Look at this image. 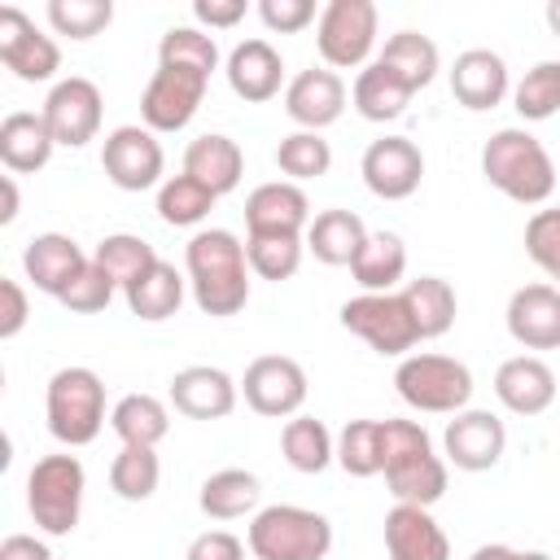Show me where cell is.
<instances>
[{
  "instance_id": "cell-14",
  "label": "cell",
  "mask_w": 560,
  "mask_h": 560,
  "mask_svg": "<svg viewBox=\"0 0 560 560\" xmlns=\"http://www.w3.org/2000/svg\"><path fill=\"white\" fill-rule=\"evenodd\" d=\"M359 175H363V184H368L372 197H381V201H407L420 188V179H424V153L407 136H381V140H372L363 149Z\"/></svg>"
},
{
  "instance_id": "cell-10",
  "label": "cell",
  "mask_w": 560,
  "mask_h": 560,
  "mask_svg": "<svg viewBox=\"0 0 560 560\" xmlns=\"http://www.w3.org/2000/svg\"><path fill=\"white\" fill-rule=\"evenodd\" d=\"M101 171L109 175L114 188L122 192H144V188H162V171H166V153L158 131L140 127V122H122L105 136L101 144Z\"/></svg>"
},
{
  "instance_id": "cell-27",
  "label": "cell",
  "mask_w": 560,
  "mask_h": 560,
  "mask_svg": "<svg viewBox=\"0 0 560 560\" xmlns=\"http://www.w3.org/2000/svg\"><path fill=\"white\" fill-rule=\"evenodd\" d=\"M184 175L206 184L214 197H228L245 175V153H241V144L232 136L206 131L184 149Z\"/></svg>"
},
{
  "instance_id": "cell-22",
  "label": "cell",
  "mask_w": 560,
  "mask_h": 560,
  "mask_svg": "<svg viewBox=\"0 0 560 560\" xmlns=\"http://www.w3.org/2000/svg\"><path fill=\"white\" fill-rule=\"evenodd\" d=\"M88 258H92V254H83V245H79L74 236H66V232H39V236H31L26 249H22V271H26V280H31L39 293L61 298L66 284L88 267Z\"/></svg>"
},
{
  "instance_id": "cell-4",
  "label": "cell",
  "mask_w": 560,
  "mask_h": 560,
  "mask_svg": "<svg viewBox=\"0 0 560 560\" xmlns=\"http://www.w3.org/2000/svg\"><path fill=\"white\" fill-rule=\"evenodd\" d=\"M245 547L254 560H324L332 551V521L298 503H271L249 516Z\"/></svg>"
},
{
  "instance_id": "cell-12",
  "label": "cell",
  "mask_w": 560,
  "mask_h": 560,
  "mask_svg": "<svg viewBox=\"0 0 560 560\" xmlns=\"http://www.w3.org/2000/svg\"><path fill=\"white\" fill-rule=\"evenodd\" d=\"M206 88L210 79L206 74H192V70H179V66H158L144 83V96H140V118L149 131L166 136V131H184L201 101H206Z\"/></svg>"
},
{
  "instance_id": "cell-3",
  "label": "cell",
  "mask_w": 560,
  "mask_h": 560,
  "mask_svg": "<svg viewBox=\"0 0 560 560\" xmlns=\"http://www.w3.org/2000/svg\"><path fill=\"white\" fill-rule=\"evenodd\" d=\"M385 486L394 503L433 508L446 494V459L433 451V438L420 420H385Z\"/></svg>"
},
{
  "instance_id": "cell-37",
  "label": "cell",
  "mask_w": 560,
  "mask_h": 560,
  "mask_svg": "<svg viewBox=\"0 0 560 560\" xmlns=\"http://www.w3.org/2000/svg\"><path fill=\"white\" fill-rule=\"evenodd\" d=\"M214 192L206 188V184H197L192 175H166L162 179V188H158V219L166 223V228H197V223H206L210 219V210H214Z\"/></svg>"
},
{
  "instance_id": "cell-16",
  "label": "cell",
  "mask_w": 560,
  "mask_h": 560,
  "mask_svg": "<svg viewBox=\"0 0 560 560\" xmlns=\"http://www.w3.org/2000/svg\"><path fill=\"white\" fill-rule=\"evenodd\" d=\"M508 451V429L494 411L481 407H464L446 420L442 433V455L446 464H455L459 472H490Z\"/></svg>"
},
{
  "instance_id": "cell-7",
  "label": "cell",
  "mask_w": 560,
  "mask_h": 560,
  "mask_svg": "<svg viewBox=\"0 0 560 560\" xmlns=\"http://www.w3.org/2000/svg\"><path fill=\"white\" fill-rule=\"evenodd\" d=\"M83 490H88V472L79 455H44L26 472V508L48 538L74 534L83 512Z\"/></svg>"
},
{
  "instance_id": "cell-23",
  "label": "cell",
  "mask_w": 560,
  "mask_h": 560,
  "mask_svg": "<svg viewBox=\"0 0 560 560\" xmlns=\"http://www.w3.org/2000/svg\"><path fill=\"white\" fill-rule=\"evenodd\" d=\"M494 398L512 416H542L556 402V372L538 354H512L494 372Z\"/></svg>"
},
{
  "instance_id": "cell-31",
  "label": "cell",
  "mask_w": 560,
  "mask_h": 560,
  "mask_svg": "<svg viewBox=\"0 0 560 560\" xmlns=\"http://www.w3.org/2000/svg\"><path fill=\"white\" fill-rule=\"evenodd\" d=\"M262 499V481L249 468H219L201 481L197 490V508L210 521H236V516H254Z\"/></svg>"
},
{
  "instance_id": "cell-25",
  "label": "cell",
  "mask_w": 560,
  "mask_h": 560,
  "mask_svg": "<svg viewBox=\"0 0 560 560\" xmlns=\"http://www.w3.org/2000/svg\"><path fill=\"white\" fill-rule=\"evenodd\" d=\"M223 74H228V88H232L241 101H249V105H262V101H271L280 88H289V83H284V57H280L267 39H241V44L228 52Z\"/></svg>"
},
{
  "instance_id": "cell-26",
  "label": "cell",
  "mask_w": 560,
  "mask_h": 560,
  "mask_svg": "<svg viewBox=\"0 0 560 560\" xmlns=\"http://www.w3.org/2000/svg\"><path fill=\"white\" fill-rule=\"evenodd\" d=\"M52 149H57V140H52V131H48V122H44L39 109L35 114L31 109L4 114V122H0V162H4L9 175H35V171H44L48 158H52Z\"/></svg>"
},
{
  "instance_id": "cell-29",
  "label": "cell",
  "mask_w": 560,
  "mask_h": 560,
  "mask_svg": "<svg viewBox=\"0 0 560 560\" xmlns=\"http://www.w3.org/2000/svg\"><path fill=\"white\" fill-rule=\"evenodd\" d=\"M368 241V223L354 210H319L306 228V249L324 267H350Z\"/></svg>"
},
{
  "instance_id": "cell-20",
  "label": "cell",
  "mask_w": 560,
  "mask_h": 560,
  "mask_svg": "<svg viewBox=\"0 0 560 560\" xmlns=\"http://www.w3.org/2000/svg\"><path fill=\"white\" fill-rule=\"evenodd\" d=\"M508 332L525 350H560V289L556 284H521L508 298Z\"/></svg>"
},
{
  "instance_id": "cell-39",
  "label": "cell",
  "mask_w": 560,
  "mask_h": 560,
  "mask_svg": "<svg viewBox=\"0 0 560 560\" xmlns=\"http://www.w3.org/2000/svg\"><path fill=\"white\" fill-rule=\"evenodd\" d=\"M337 464L350 477H376L385 468V420H350L337 433Z\"/></svg>"
},
{
  "instance_id": "cell-17",
  "label": "cell",
  "mask_w": 560,
  "mask_h": 560,
  "mask_svg": "<svg viewBox=\"0 0 560 560\" xmlns=\"http://www.w3.org/2000/svg\"><path fill=\"white\" fill-rule=\"evenodd\" d=\"M306 228H311V201H306L302 184L271 179L245 197V232L249 236H306Z\"/></svg>"
},
{
  "instance_id": "cell-33",
  "label": "cell",
  "mask_w": 560,
  "mask_h": 560,
  "mask_svg": "<svg viewBox=\"0 0 560 560\" xmlns=\"http://www.w3.org/2000/svg\"><path fill=\"white\" fill-rule=\"evenodd\" d=\"M398 293H402V302H407V311H411V319H416L420 341L446 337V332L455 328L459 298H455L451 280H442V276H416V280H407Z\"/></svg>"
},
{
  "instance_id": "cell-19",
  "label": "cell",
  "mask_w": 560,
  "mask_h": 560,
  "mask_svg": "<svg viewBox=\"0 0 560 560\" xmlns=\"http://www.w3.org/2000/svg\"><path fill=\"white\" fill-rule=\"evenodd\" d=\"M346 109V83L328 66L298 70L284 88V114L298 122V131H324L341 118Z\"/></svg>"
},
{
  "instance_id": "cell-45",
  "label": "cell",
  "mask_w": 560,
  "mask_h": 560,
  "mask_svg": "<svg viewBox=\"0 0 560 560\" xmlns=\"http://www.w3.org/2000/svg\"><path fill=\"white\" fill-rule=\"evenodd\" d=\"M114 22L109 0H48V26L70 39H92Z\"/></svg>"
},
{
  "instance_id": "cell-30",
  "label": "cell",
  "mask_w": 560,
  "mask_h": 560,
  "mask_svg": "<svg viewBox=\"0 0 560 560\" xmlns=\"http://www.w3.org/2000/svg\"><path fill=\"white\" fill-rule=\"evenodd\" d=\"M350 276L363 293H398L407 276V245L398 232H368L359 258L350 262Z\"/></svg>"
},
{
  "instance_id": "cell-49",
  "label": "cell",
  "mask_w": 560,
  "mask_h": 560,
  "mask_svg": "<svg viewBox=\"0 0 560 560\" xmlns=\"http://www.w3.org/2000/svg\"><path fill=\"white\" fill-rule=\"evenodd\" d=\"M31 319V306H26V289L9 276H0V341H13Z\"/></svg>"
},
{
  "instance_id": "cell-53",
  "label": "cell",
  "mask_w": 560,
  "mask_h": 560,
  "mask_svg": "<svg viewBox=\"0 0 560 560\" xmlns=\"http://www.w3.org/2000/svg\"><path fill=\"white\" fill-rule=\"evenodd\" d=\"M0 192H4L0 223H13V219H18V179H13V175H0Z\"/></svg>"
},
{
  "instance_id": "cell-40",
  "label": "cell",
  "mask_w": 560,
  "mask_h": 560,
  "mask_svg": "<svg viewBox=\"0 0 560 560\" xmlns=\"http://www.w3.org/2000/svg\"><path fill=\"white\" fill-rule=\"evenodd\" d=\"M92 262L118 284V289H127L131 280H140L153 262H158V254H153V245L144 241V236H131V232H114V236H105L96 249H92Z\"/></svg>"
},
{
  "instance_id": "cell-55",
  "label": "cell",
  "mask_w": 560,
  "mask_h": 560,
  "mask_svg": "<svg viewBox=\"0 0 560 560\" xmlns=\"http://www.w3.org/2000/svg\"><path fill=\"white\" fill-rule=\"evenodd\" d=\"M547 26H551V35L560 39V0H551V4H547Z\"/></svg>"
},
{
  "instance_id": "cell-21",
  "label": "cell",
  "mask_w": 560,
  "mask_h": 560,
  "mask_svg": "<svg viewBox=\"0 0 560 560\" xmlns=\"http://www.w3.org/2000/svg\"><path fill=\"white\" fill-rule=\"evenodd\" d=\"M512 92V74H508V61L494 52V48H464L451 66V96L472 109V114H486L494 105H503V96Z\"/></svg>"
},
{
  "instance_id": "cell-44",
  "label": "cell",
  "mask_w": 560,
  "mask_h": 560,
  "mask_svg": "<svg viewBox=\"0 0 560 560\" xmlns=\"http://www.w3.org/2000/svg\"><path fill=\"white\" fill-rule=\"evenodd\" d=\"M302 254H306V236H245V258L258 280L298 276Z\"/></svg>"
},
{
  "instance_id": "cell-32",
  "label": "cell",
  "mask_w": 560,
  "mask_h": 560,
  "mask_svg": "<svg viewBox=\"0 0 560 560\" xmlns=\"http://www.w3.org/2000/svg\"><path fill=\"white\" fill-rule=\"evenodd\" d=\"M411 96L416 92L389 66H381V61H368L354 74V88H350V101H354V109L368 122H394V118H402L407 105H411Z\"/></svg>"
},
{
  "instance_id": "cell-8",
  "label": "cell",
  "mask_w": 560,
  "mask_h": 560,
  "mask_svg": "<svg viewBox=\"0 0 560 560\" xmlns=\"http://www.w3.org/2000/svg\"><path fill=\"white\" fill-rule=\"evenodd\" d=\"M381 35V13L372 0H328L315 22V48L328 70H363Z\"/></svg>"
},
{
  "instance_id": "cell-42",
  "label": "cell",
  "mask_w": 560,
  "mask_h": 560,
  "mask_svg": "<svg viewBox=\"0 0 560 560\" xmlns=\"http://www.w3.org/2000/svg\"><path fill=\"white\" fill-rule=\"evenodd\" d=\"M276 166H280V175H289V184L319 179L332 166V149H328V140L319 131H289L276 144Z\"/></svg>"
},
{
  "instance_id": "cell-1",
  "label": "cell",
  "mask_w": 560,
  "mask_h": 560,
  "mask_svg": "<svg viewBox=\"0 0 560 560\" xmlns=\"http://www.w3.org/2000/svg\"><path fill=\"white\" fill-rule=\"evenodd\" d=\"M184 276H188V293L201 315L228 319V315H241L249 302L245 241H236V232H228V228H201L188 236Z\"/></svg>"
},
{
  "instance_id": "cell-56",
  "label": "cell",
  "mask_w": 560,
  "mask_h": 560,
  "mask_svg": "<svg viewBox=\"0 0 560 560\" xmlns=\"http://www.w3.org/2000/svg\"><path fill=\"white\" fill-rule=\"evenodd\" d=\"M521 560H551L547 551H521Z\"/></svg>"
},
{
  "instance_id": "cell-2",
  "label": "cell",
  "mask_w": 560,
  "mask_h": 560,
  "mask_svg": "<svg viewBox=\"0 0 560 560\" xmlns=\"http://www.w3.org/2000/svg\"><path fill=\"white\" fill-rule=\"evenodd\" d=\"M481 175L516 206H542L556 192V162L525 127H499L481 144Z\"/></svg>"
},
{
  "instance_id": "cell-51",
  "label": "cell",
  "mask_w": 560,
  "mask_h": 560,
  "mask_svg": "<svg viewBox=\"0 0 560 560\" xmlns=\"http://www.w3.org/2000/svg\"><path fill=\"white\" fill-rule=\"evenodd\" d=\"M249 13V4L245 0H197L192 4V18H197V26L206 31H232L241 18Z\"/></svg>"
},
{
  "instance_id": "cell-34",
  "label": "cell",
  "mask_w": 560,
  "mask_h": 560,
  "mask_svg": "<svg viewBox=\"0 0 560 560\" xmlns=\"http://www.w3.org/2000/svg\"><path fill=\"white\" fill-rule=\"evenodd\" d=\"M109 429L122 446H158L171 433V407L153 394H122L109 411Z\"/></svg>"
},
{
  "instance_id": "cell-9",
  "label": "cell",
  "mask_w": 560,
  "mask_h": 560,
  "mask_svg": "<svg viewBox=\"0 0 560 560\" xmlns=\"http://www.w3.org/2000/svg\"><path fill=\"white\" fill-rule=\"evenodd\" d=\"M337 319L346 332H354L359 341H368L385 359H407V350L420 341L402 293H359V298L341 302Z\"/></svg>"
},
{
  "instance_id": "cell-11",
  "label": "cell",
  "mask_w": 560,
  "mask_h": 560,
  "mask_svg": "<svg viewBox=\"0 0 560 560\" xmlns=\"http://www.w3.org/2000/svg\"><path fill=\"white\" fill-rule=\"evenodd\" d=\"M311 385H306V372L298 359L289 354H258L245 376H241V398L249 411L258 416H271V420H293L302 416V402H306Z\"/></svg>"
},
{
  "instance_id": "cell-38",
  "label": "cell",
  "mask_w": 560,
  "mask_h": 560,
  "mask_svg": "<svg viewBox=\"0 0 560 560\" xmlns=\"http://www.w3.org/2000/svg\"><path fill=\"white\" fill-rule=\"evenodd\" d=\"M162 481V459H158V446H122L109 464V490L127 503H144L153 499Z\"/></svg>"
},
{
  "instance_id": "cell-28",
  "label": "cell",
  "mask_w": 560,
  "mask_h": 560,
  "mask_svg": "<svg viewBox=\"0 0 560 560\" xmlns=\"http://www.w3.org/2000/svg\"><path fill=\"white\" fill-rule=\"evenodd\" d=\"M184 293H188V276L175 271L166 258H158L140 280H131V284L122 289L127 311H131L136 319H144V324L171 319V315L184 306Z\"/></svg>"
},
{
  "instance_id": "cell-13",
  "label": "cell",
  "mask_w": 560,
  "mask_h": 560,
  "mask_svg": "<svg viewBox=\"0 0 560 560\" xmlns=\"http://www.w3.org/2000/svg\"><path fill=\"white\" fill-rule=\"evenodd\" d=\"M52 140L61 149H83L88 140H96L101 131V114H105V101H101V88L83 74H70V79H57L39 105Z\"/></svg>"
},
{
  "instance_id": "cell-5",
  "label": "cell",
  "mask_w": 560,
  "mask_h": 560,
  "mask_svg": "<svg viewBox=\"0 0 560 560\" xmlns=\"http://www.w3.org/2000/svg\"><path fill=\"white\" fill-rule=\"evenodd\" d=\"M44 416H48V433L61 446L96 442L105 429V381L83 363L57 368L44 389Z\"/></svg>"
},
{
  "instance_id": "cell-46",
  "label": "cell",
  "mask_w": 560,
  "mask_h": 560,
  "mask_svg": "<svg viewBox=\"0 0 560 560\" xmlns=\"http://www.w3.org/2000/svg\"><path fill=\"white\" fill-rule=\"evenodd\" d=\"M525 254L534 258V267L560 284V210H534L525 223Z\"/></svg>"
},
{
  "instance_id": "cell-15",
  "label": "cell",
  "mask_w": 560,
  "mask_h": 560,
  "mask_svg": "<svg viewBox=\"0 0 560 560\" xmlns=\"http://www.w3.org/2000/svg\"><path fill=\"white\" fill-rule=\"evenodd\" d=\"M0 61L22 83H48L61 70V48L18 4H4L0 9Z\"/></svg>"
},
{
  "instance_id": "cell-54",
  "label": "cell",
  "mask_w": 560,
  "mask_h": 560,
  "mask_svg": "<svg viewBox=\"0 0 560 560\" xmlns=\"http://www.w3.org/2000/svg\"><path fill=\"white\" fill-rule=\"evenodd\" d=\"M468 560H521V551L508 547V542H486V547H477Z\"/></svg>"
},
{
  "instance_id": "cell-41",
  "label": "cell",
  "mask_w": 560,
  "mask_h": 560,
  "mask_svg": "<svg viewBox=\"0 0 560 560\" xmlns=\"http://www.w3.org/2000/svg\"><path fill=\"white\" fill-rule=\"evenodd\" d=\"M158 66H179V70L210 79L219 70V44L201 26H171L158 44Z\"/></svg>"
},
{
  "instance_id": "cell-47",
  "label": "cell",
  "mask_w": 560,
  "mask_h": 560,
  "mask_svg": "<svg viewBox=\"0 0 560 560\" xmlns=\"http://www.w3.org/2000/svg\"><path fill=\"white\" fill-rule=\"evenodd\" d=\"M114 293H118V284L88 258V267L66 284V293L57 298L66 311H74V315H96V311H105L109 302H114Z\"/></svg>"
},
{
  "instance_id": "cell-35",
  "label": "cell",
  "mask_w": 560,
  "mask_h": 560,
  "mask_svg": "<svg viewBox=\"0 0 560 560\" xmlns=\"http://www.w3.org/2000/svg\"><path fill=\"white\" fill-rule=\"evenodd\" d=\"M376 61L389 66L411 92L429 88V83L438 79V70H442L438 44H433L429 35H420V31H394V35L385 39V48L376 52Z\"/></svg>"
},
{
  "instance_id": "cell-52",
  "label": "cell",
  "mask_w": 560,
  "mask_h": 560,
  "mask_svg": "<svg viewBox=\"0 0 560 560\" xmlns=\"http://www.w3.org/2000/svg\"><path fill=\"white\" fill-rule=\"evenodd\" d=\"M0 560H52V547L35 534H9L0 542Z\"/></svg>"
},
{
  "instance_id": "cell-43",
  "label": "cell",
  "mask_w": 560,
  "mask_h": 560,
  "mask_svg": "<svg viewBox=\"0 0 560 560\" xmlns=\"http://www.w3.org/2000/svg\"><path fill=\"white\" fill-rule=\"evenodd\" d=\"M512 105L525 122H547L560 114V61H538L525 70V79L512 88Z\"/></svg>"
},
{
  "instance_id": "cell-6",
  "label": "cell",
  "mask_w": 560,
  "mask_h": 560,
  "mask_svg": "<svg viewBox=\"0 0 560 560\" xmlns=\"http://www.w3.org/2000/svg\"><path fill=\"white\" fill-rule=\"evenodd\" d=\"M394 389H398V398H402L411 411H424V416H455V411H464L468 398H472V372H468L464 359L420 350V354L398 359V368H394Z\"/></svg>"
},
{
  "instance_id": "cell-24",
  "label": "cell",
  "mask_w": 560,
  "mask_h": 560,
  "mask_svg": "<svg viewBox=\"0 0 560 560\" xmlns=\"http://www.w3.org/2000/svg\"><path fill=\"white\" fill-rule=\"evenodd\" d=\"M385 551L389 560H451V538L429 508L394 503L385 512Z\"/></svg>"
},
{
  "instance_id": "cell-50",
  "label": "cell",
  "mask_w": 560,
  "mask_h": 560,
  "mask_svg": "<svg viewBox=\"0 0 560 560\" xmlns=\"http://www.w3.org/2000/svg\"><path fill=\"white\" fill-rule=\"evenodd\" d=\"M184 560H245V542L228 529H206L188 542V556Z\"/></svg>"
},
{
  "instance_id": "cell-36",
  "label": "cell",
  "mask_w": 560,
  "mask_h": 560,
  "mask_svg": "<svg viewBox=\"0 0 560 560\" xmlns=\"http://www.w3.org/2000/svg\"><path fill=\"white\" fill-rule=\"evenodd\" d=\"M280 451H284V464L293 472H324L328 464H337V438L328 433L324 420L315 416H293L284 420L280 429Z\"/></svg>"
},
{
  "instance_id": "cell-18",
  "label": "cell",
  "mask_w": 560,
  "mask_h": 560,
  "mask_svg": "<svg viewBox=\"0 0 560 560\" xmlns=\"http://www.w3.org/2000/svg\"><path fill=\"white\" fill-rule=\"evenodd\" d=\"M171 407L188 420H223L236 411V398H241V385L223 372V368H210V363H192V368H179L171 376V389H166Z\"/></svg>"
},
{
  "instance_id": "cell-48",
  "label": "cell",
  "mask_w": 560,
  "mask_h": 560,
  "mask_svg": "<svg viewBox=\"0 0 560 560\" xmlns=\"http://www.w3.org/2000/svg\"><path fill=\"white\" fill-rule=\"evenodd\" d=\"M258 18L271 35H298L311 22H319L315 0H258Z\"/></svg>"
}]
</instances>
